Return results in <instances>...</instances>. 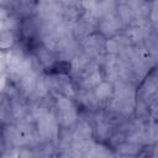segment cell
Wrapping results in <instances>:
<instances>
[{
	"label": "cell",
	"mask_w": 158,
	"mask_h": 158,
	"mask_svg": "<svg viewBox=\"0 0 158 158\" xmlns=\"http://www.w3.org/2000/svg\"><path fill=\"white\" fill-rule=\"evenodd\" d=\"M19 36L15 31L10 28H4L0 31V53H9L17 46Z\"/></svg>",
	"instance_id": "cell-1"
},
{
	"label": "cell",
	"mask_w": 158,
	"mask_h": 158,
	"mask_svg": "<svg viewBox=\"0 0 158 158\" xmlns=\"http://www.w3.org/2000/svg\"><path fill=\"white\" fill-rule=\"evenodd\" d=\"M0 141H1V136H0Z\"/></svg>",
	"instance_id": "cell-2"
}]
</instances>
